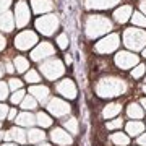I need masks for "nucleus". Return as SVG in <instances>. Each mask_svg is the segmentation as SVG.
Wrapping results in <instances>:
<instances>
[{
	"mask_svg": "<svg viewBox=\"0 0 146 146\" xmlns=\"http://www.w3.org/2000/svg\"><path fill=\"white\" fill-rule=\"evenodd\" d=\"M145 72H146V67H145V65H141V63H138V65L131 70V76L138 80V78H141V76L145 75Z\"/></svg>",
	"mask_w": 146,
	"mask_h": 146,
	"instance_id": "obj_34",
	"label": "nucleus"
},
{
	"mask_svg": "<svg viewBox=\"0 0 146 146\" xmlns=\"http://www.w3.org/2000/svg\"><path fill=\"white\" fill-rule=\"evenodd\" d=\"M8 112H10V107L7 104H3V102H0V122L8 117Z\"/></svg>",
	"mask_w": 146,
	"mask_h": 146,
	"instance_id": "obj_38",
	"label": "nucleus"
},
{
	"mask_svg": "<svg viewBox=\"0 0 146 146\" xmlns=\"http://www.w3.org/2000/svg\"><path fill=\"white\" fill-rule=\"evenodd\" d=\"M2 140H5V133H3V131H0V141Z\"/></svg>",
	"mask_w": 146,
	"mask_h": 146,
	"instance_id": "obj_49",
	"label": "nucleus"
},
{
	"mask_svg": "<svg viewBox=\"0 0 146 146\" xmlns=\"http://www.w3.org/2000/svg\"><path fill=\"white\" fill-rule=\"evenodd\" d=\"M5 46H7L5 37H3V36H0V50H3V49H5Z\"/></svg>",
	"mask_w": 146,
	"mask_h": 146,
	"instance_id": "obj_43",
	"label": "nucleus"
},
{
	"mask_svg": "<svg viewBox=\"0 0 146 146\" xmlns=\"http://www.w3.org/2000/svg\"><path fill=\"white\" fill-rule=\"evenodd\" d=\"M10 3H11V0H0V15L7 13V10H8Z\"/></svg>",
	"mask_w": 146,
	"mask_h": 146,
	"instance_id": "obj_39",
	"label": "nucleus"
},
{
	"mask_svg": "<svg viewBox=\"0 0 146 146\" xmlns=\"http://www.w3.org/2000/svg\"><path fill=\"white\" fill-rule=\"evenodd\" d=\"M140 8H141V11H143V15L146 16V0H143L140 3Z\"/></svg>",
	"mask_w": 146,
	"mask_h": 146,
	"instance_id": "obj_44",
	"label": "nucleus"
},
{
	"mask_svg": "<svg viewBox=\"0 0 146 146\" xmlns=\"http://www.w3.org/2000/svg\"><path fill=\"white\" fill-rule=\"evenodd\" d=\"M55 91L58 94H62L63 98H67V99H75L76 98V86L73 83V80H62V81H58L55 84Z\"/></svg>",
	"mask_w": 146,
	"mask_h": 146,
	"instance_id": "obj_13",
	"label": "nucleus"
},
{
	"mask_svg": "<svg viewBox=\"0 0 146 146\" xmlns=\"http://www.w3.org/2000/svg\"><path fill=\"white\" fill-rule=\"evenodd\" d=\"M29 94L37 102L46 104V102H49V98H50V89L46 84H33V86H29Z\"/></svg>",
	"mask_w": 146,
	"mask_h": 146,
	"instance_id": "obj_14",
	"label": "nucleus"
},
{
	"mask_svg": "<svg viewBox=\"0 0 146 146\" xmlns=\"http://www.w3.org/2000/svg\"><path fill=\"white\" fill-rule=\"evenodd\" d=\"M58 28V20L55 15H46L36 20V29L44 36H52Z\"/></svg>",
	"mask_w": 146,
	"mask_h": 146,
	"instance_id": "obj_5",
	"label": "nucleus"
},
{
	"mask_svg": "<svg viewBox=\"0 0 146 146\" xmlns=\"http://www.w3.org/2000/svg\"><path fill=\"white\" fill-rule=\"evenodd\" d=\"M5 72L7 73H13V72H15V65H11V63L7 62L5 63Z\"/></svg>",
	"mask_w": 146,
	"mask_h": 146,
	"instance_id": "obj_42",
	"label": "nucleus"
},
{
	"mask_svg": "<svg viewBox=\"0 0 146 146\" xmlns=\"http://www.w3.org/2000/svg\"><path fill=\"white\" fill-rule=\"evenodd\" d=\"M39 70L42 72V75L46 76L47 80H50V81H55L57 78H60L63 73H65V67H63V63L58 60V58H49L46 62L41 63V67Z\"/></svg>",
	"mask_w": 146,
	"mask_h": 146,
	"instance_id": "obj_4",
	"label": "nucleus"
},
{
	"mask_svg": "<svg viewBox=\"0 0 146 146\" xmlns=\"http://www.w3.org/2000/svg\"><path fill=\"white\" fill-rule=\"evenodd\" d=\"M131 21H133V25H136V26L146 28V16L143 15V13H140V11L133 13V16H131Z\"/></svg>",
	"mask_w": 146,
	"mask_h": 146,
	"instance_id": "obj_31",
	"label": "nucleus"
},
{
	"mask_svg": "<svg viewBox=\"0 0 146 146\" xmlns=\"http://www.w3.org/2000/svg\"><path fill=\"white\" fill-rule=\"evenodd\" d=\"M0 127H2V122H0Z\"/></svg>",
	"mask_w": 146,
	"mask_h": 146,
	"instance_id": "obj_53",
	"label": "nucleus"
},
{
	"mask_svg": "<svg viewBox=\"0 0 146 146\" xmlns=\"http://www.w3.org/2000/svg\"><path fill=\"white\" fill-rule=\"evenodd\" d=\"M143 57L146 58V47H145V49H143Z\"/></svg>",
	"mask_w": 146,
	"mask_h": 146,
	"instance_id": "obj_51",
	"label": "nucleus"
},
{
	"mask_svg": "<svg viewBox=\"0 0 146 146\" xmlns=\"http://www.w3.org/2000/svg\"><path fill=\"white\" fill-rule=\"evenodd\" d=\"M25 98H26L25 91H23V89H18V91H13L10 101H11V104L18 106V104H21V102H23V99H25Z\"/></svg>",
	"mask_w": 146,
	"mask_h": 146,
	"instance_id": "obj_32",
	"label": "nucleus"
},
{
	"mask_svg": "<svg viewBox=\"0 0 146 146\" xmlns=\"http://www.w3.org/2000/svg\"><path fill=\"white\" fill-rule=\"evenodd\" d=\"M130 16H131V7L130 5H123L114 11V18L117 23H127V21L130 20Z\"/></svg>",
	"mask_w": 146,
	"mask_h": 146,
	"instance_id": "obj_20",
	"label": "nucleus"
},
{
	"mask_svg": "<svg viewBox=\"0 0 146 146\" xmlns=\"http://www.w3.org/2000/svg\"><path fill=\"white\" fill-rule=\"evenodd\" d=\"M3 76V68H2V65H0V78Z\"/></svg>",
	"mask_w": 146,
	"mask_h": 146,
	"instance_id": "obj_50",
	"label": "nucleus"
},
{
	"mask_svg": "<svg viewBox=\"0 0 146 146\" xmlns=\"http://www.w3.org/2000/svg\"><path fill=\"white\" fill-rule=\"evenodd\" d=\"M138 62H140L138 55L131 52H119L115 55V65L122 70H128V68L135 67V65H138Z\"/></svg>",
	"mask_w": 146,
	"mask_h": 146,
	"instance_id": "obj_11",
	"label": "nucleus"
},
{
	"mask_svg": "<svg viewBox=\"0 0 146 146\" xmlns=\"http://www.w3.org/2000/svg\"><path fill=\"white\" fill-rule=\"evenodd\" d=\"M37 36L33 31H21L18 36L15 37V47L20 50H28L33 46H36Z\"/></svg>",
	"mask_w": 146,
	"mask_h": 146,
	"instance_id": "obj_8",
	"label": "nucleus"
},
{
	"mask_svg": "<svg viewBox=\"0 0 146 146\" xmlns=\"http://www.w3.org/2000/svg\"><path fill=\"white\" fill-rule=\"evenodd\" d=\"M29 18H31V13H29V7L25 0H20L15 7V23L18 28L26 26L29 23Z\"/></svg>",
	"mask_w": 146,
	"mask_h": 146,
	"instance_id": "obj_9",
	"label": "nucleus"
},
{
	"mask_svg": "<svg viewBox=\"0 0 146 146\" xmlns=\"http://www.w3.org/2000/svg\"><path fill=\"white\" fill-rule=\"evenodd\" d=\"M112 29V21L102 15H89L84 23V33L89 39L99 37Z\"/></svg>",
	"mask_w": 146,
	"mask_h": 146,
	"instance_id": "obj_2",
	"label": "nucleus"
},
{
	"mask_svg": "<svg viewBox=\"0 0 146 146\" xmlns=\"http://www.w3.org/2000/svg\"><path fill=\"white\" fill-rule=\"evenodd\" d=\"M65 62H67L68 65L72 63V57H70V54H67V55H65Z\"/></svg>",
	"mask_w": 146,
	"mask_h": 146,
	"instance_id": "obj_45",
	"label": "nucleus"
},
{
	"mask_svg": "<svg viewBox=\"0 0 146 146\" xmlns=\"http://www.w3.org/2000/svg\"><path fill=\"white\" fill-rule=\"evenodd\" d=\"M31 5L36 13H46L54 8V3L50 0H31Z\"/></svg>",
	"mask_w": 146,
	"mask_h": 146,
	"instance_id": "obj_21",
	"label": "nucleus"
},
{
	"mask_svg": "<svg viewBox=\"0 0 146 146\" xmlns=\"http://www.w3.org/2000/svg\"><path fill=\"white\" fill-rule=\"evenodd\" d=\"M54 54H55V47H54L50 42H41V44L31 52V58L34 62H42L44 58L52 57Z\"/></svg>",
	"mask_w": 146,
	"mask_h": 146,
	"instance_id": "obj_10",
	"label": "nucleus"
},
{
	"mask_svg": "<svg viewBox=\"0 0 146 146\" xmlns=\"http://www.w3.org/2000/svg\"><path fill=\"white\" fill-rule=\"evenodd\" d=\"M117 3H120V0H86V7L94 10H107L115 7Z\"/></svg>",
	"mask_w": 146,
	"mask_h": 146,
	"instance_id": "obj_16",
	"label": "nucleus"
},
{
	"mask_svg": "<svg viewBox=\"0 0 146 146\" xmlns=\"http://www.w3.org/2000/svg\"><path fill=\"white\" fill-rule=\"evenodd\" d=\"M2 146H16V143H13V141H7V143H3Z\"/></svg>",
	"mask_w": 146,
	"mask_h": 146,
	"instance_id": "obj_46",
	"label": "nucleus"
},
{
	"mask_svg": "<svg viewBox=\"0 0 146 146\" xmlns=\"http://www.w3.org/2000/svg\"><path fill=\"white\" fill-rule=\"evenodd\" d=\"M122 125H123V120L122 119H114L110 120V122H107V130H120L122 128Z\"/></svg>",
	"mask_w": 146,
	"mask_h": 146,
	"instance_id": "obj_33",
	"label": "nucleus"
},
{
	"mask_svg": "<svg viewBox=\"0 0 146 146\" xmlns=\"http://www.w3.org/2000/svg\"><path fill=\"white\" fill-rule=\"evenodd\" d=\"M15 122H16V125L18 127H28V128H33V125L36 123V115H33L31 112L25 110V112L18 114V117H16Z\"/></svg>",
	"mask_w": 146,
	"mask_h": 146,
	"instance_id": "obj_17",
	"label": "nucleus"
},
{
	"mask_svg": "<svg viewBox=\"0 0 146 146\" xmlns=\"http://www.w3.org/2000/svg\"><path fill=\"white\" fill-rule=\"evenodd\" d=\"M50 141L55 143L57 146H72V143H73L72 135L67 130L60 128V127L52 128V131H50Z\"/></svg>",
	"mask_w": 146,
	"mask_h": 146,
	"instance_id": "obj_12",
	"label": "nucleus"
},
{
	"mask_svg": "<svg viewBox=\"0 0 146 146\" xmlns=\"http://www.w3.org/2000/svg\"><path fill=\"white\" fill-rule=\"evenodd\" d=\"M63 127H65V130L68 133L78 135V120L75 119V117H67V119L63 120Z\"/></svg>",
	"mask_w": 146,
	"mask_h": 146,
	"instance_id": "obj_28",
	"label": "nucleus"
},
{
	"mask_svg": "<svg viewBox=\"0 0 146 146\" xmlns=\"http://www.w3.org/2000/svg\"><path fill=\"white\" fill-rule=\"evenodd\" d=\"M36 123L39 127H41L42 130L44 128H49V127H52V123H54V120H52V117L49 114H46V112H37L36 114Z\"/></svg>",
	"mask_w": 146,
	"mask_h": 146,
	"instance_id": "obj_25",
	"label": "nucleus"
},
{
	"mask_svg": "<svg viewBox=\"0 0 146 146\" xmlns=\"http://www.w3.org/2000/svg\"><path fill=\"white\" fill-rule=\"evenodd\" d=\"M8 91H10L8 83H5V81H0V101H5L7 98H8Z\"/></svg>",
	"mask_w": 146,
	"mask_h": 146,
	"instance_id": "obj_36",
	"label": "nucleus"
},
{
	"mask_svg": "<svg viewBox=\"0 0 146 146\" xmlns=\"http://www.w3.org/2000/svg\"><path fill=\"white\" fill-rule=\"evenodd\" d=\"M37 146H52L50 143H47V141H42V143H39Z\"/></svg>",
	"mask_w": 146,
	"mask_h": 146,
	"instance_id": "obj_48",
	"label": "nucleus"
},
{
	"mask_svg": "<svg viewBox=\"0 0 146 146\" xmlns=\"http://www.w3.org/2000/svg\"><path fill=\"white\" fill-rule=\"evenodd\" d=\"M94 89L99 98H115L120 94H125L128 89V84L125 80L117 78V76H106L96 83Z\"/></svg>",
	"mask_w": 146,
	"mask_h": 146,
	"instance_id": "obj_1",
	"label": "nucleus"
},
{
	"mask_svg": "<svg viewBox=\"0 0 146 146\" xmlns=\"http://www.w3.org/2000/svg\"><path fill=\"white\" fill-rule=\"evenodd\" d=\"M127 115L133 120H140V119H143V115H145V109L141 107V104L131 102V104H128V107H127Z\"/></svg>",
	"mask_w": 146,
	"mask_h": 146,
	"instance_id": "obj_23",
	"label": "nucleus"
},
{
	"mask_svg": "<svg viewBox=\"0 0 146 146\" xmlns=\"http://www.w3.org/2000/svg\"><path fill=\"white\" fill-rule=\"evenodd\" d=\"M119 46H120L119 34H109L107 37L101 39V41L96 44V52H99V54H110V52H114Z\"/></svg>",
	"mask_w": 146,
	"mask_h": 146,
	"instance_id": "obj_7",
	"label": "nucleus"
},
{
	"mask_svg": "<svg viewBox=\"0 0 146 146\" xmlns=\"http://www.w3.org/2000/svg\"><path fill=\"white\" fill-rule=\"evenodd\" d=\"M25 80H26L28 83H31V84H37L39 81H41V75H39L36 70H29V72L25 73Z\"/></svg>",
	"mask_w": 146,
	"mask_h": 146,
	"instance_id": "obj_30",
	"label": "nucleus"
},
{
	"mask_svg": "<svg viewBox=\"0 0 146 146\" xmlns=\"http://www.w3.org/2000/svg\"><path fill=\"white\" fill-rule=\"evenodd\" d=\"M143 93L146 94V84H145V86H143Z\"/></svg>",
	"mask_w": 146,
	"mask_h": 146,
	"instance_id": "obj_52",
	"label": "nucleus"
},
{
	"mask_svg": "<svg viewBox=\"0 0 146 146\" xmlns=\"http://www.w3.org/2000/svg\"><path fill=\"white\" fill-rule=\"evenodd\" d=\"M21 109H25V110H28V112H31V110H34L37 107V101L33 98L31 94H28L26 98L23 99V102H21Z\"/></svg>",
	"mask_w": 146,
	"mask_h": 146,
	"instance_id": "obj_29",
	"label": "nucleus"
},
{
	"mask_svg": "<svg viewBox=\"0 0 146 146\" xmlns=\"http://www.w3.org/2000/svg\"><path fill=\"white\" fill-rule=\"evenodd\" d=\"M145 131V123L140 120H131L127 123V135L130 136H138Z\"/></svg>",
	"mask_w": 146,
	"mask_h": 146,
	"instance_id": "obj_22",
	"label": "nucleus"
},
{
	"mask_svg": "<svg viewBox=\"0 0 146 146\" xmlns=\"http://www.w3.org/2000/svg\"><path fill=\"white\" fill-rule=\"evenodd\" d=\"M16 117H18V110H16V107H10V112H8V117H7V119L10 120V122H15Z\"/></svg>",
	"mask_w": 146,
	"mask_h": 146,
	"instance_id": "obj_40",
	"label": "nucleus"
},
{
	"mask_svg": "<svg viewBox=\"0 0 146 146\" xmlns=\"http://www.w3.org/2000/svg\"><path fill=\"white\" fill-rule=\"evenodd\" d=\"M5 140L23 145L28 141V131H25L21 127H11L8 131H5Z\"/></svg>",
	"mask_w": 146,
	"mask_h": 146,
	"instance_id": "obj_15",
	"label": "nucleus"
},
{
	"mask_svg": "<svg viewBox=\"0 0 146 146\" xmlns=\"http://www.w3.org/2000/svg\"><path fill=\"white\" fill-rule=\"evenodd\" d=\"M28 141L31 145H39L42 141H46V133L42 128H29L28 130Z\"/></svg>",
	"mask_w": 146,
	"mask_h": 146,
	"instance_id": "obj_19",
	"label": "nucleus"
},
{
	"mask_svg": "<svg viewBox=\"0 0 146 146\" xmlns=\"http://www.w3.org/2000/svg\"><path fill=\"white\" fill-rule=\"evenodd\" d=\"M13 28H15V18L11 13H3V15H0V31H5V33H10L13 31Z\"/></svg>",
	"mask_w": 146,
	"mask_h": 146,
	"instance_id": "obj_18",
	"label": "nucleus"
},
{
	"mask_svg": "<svg viewBox=\"0 0 146 146\" xmlns=\"http://www.w3.org/2000/svg\"><path fill=\"white\" fill-rule=\"evenodd\" d=\"M110 141H112L115 146H128V143H130V136L127 135V133L117 131V133H112V135H110Z\"/></svg>",
	"mask_w": 146,
	"mask_h": 146,
	"instance_id": "obj_26",
	"label": "nucleus"
},
{
	"mask_svg": "<svg viewBox=\"0 0 146 146\" xmlns=\"http://www.w3.org/2000/svg\"><path fill=\"white\" fill-rule=\"evenodd\" d=\"M120 110H122V106L119 102H110L102 109V117L104 119H114L120 114Z\"/></svg>",
	"mask_w": 146,
	"mask_h": 146,
	"instance_id": "obj_24",
	"label": "nucleus"
},
{
	"mask_svg": "<svg viewBox=\"0 0 146 146\" xmlns=\"http://www.w3.org/2000/svg\"><path fill=\"white\" fill-rule=\"evenodd\" d=\"M140 104H141V107H143V109L146 110V98H143V99H141V102H140Z\"/></svg>",
	"mask_w": 146,
	"mask_h": 146,
	"instance_id": "obj_47",
	"label": "nucleus"
},
{
	"mask_svg": "<svg viewBox=\"0 0 146 146\" xmlns=\"http://www.w3.org/2000/svg\"><path fill=\"white\" fill-rule=\"evenodd\" d=\"M13 65H15V70L18 73H26L28 68H29V62H28V58L23 57V55H16L15 60H13Z\"/></svg>",
	"mask_w": 146,
	"mask_h": 146,
	"instance_id": "obj_27",
	"label": "nucleus"
},
{
	"mask_svg": "<svg viewBox=\"0 0 146 146\" xmlns=\"http://www.w3.org/2000/svg\"><path fill=\"white\" fill-rule=\"evenodd\" d=\"M57 44H58L60 49H67V47H68V37H67V34H60V36L57 37Z\"/></svg>",
	"mask_w": 146,
	"mask_h": 146,
	"instance_id": "obj_37",
	"label": "nucleus"
},
{
	"mask_svg": "<svg viewBox=\"0 0 146 146\" xmlns=\"http://www.w3.org/2000/svg\"><path fill=\"white\" fill-rule=\"evenodd\" d=\"M138 145L146 146V133H141V135L138 136Z\"/></svg>",
	"mask_w": 146,
	"mask_h": 146,
	"instance_id": "obj_41",
	"label": "nucleus"
},
{
	"mask_svg": "<svg viewBox=\"0 0 146 146\" xmlns=\"http://www.w3.org/2000/svg\"><path fill=\"white\" fill-rule=\"evenodd\" d=\"M47 110L54 115V117H65L72 112V106L68 104L67 101L60 99V98H52V99H49L47 102Z\"/></svg>",
	"mask_w": 146,
	"mask_h": 146,
	"instance_id": "obj_6",
	"label": "nucleus"
},
{
	"mask_svg": "<svg viewBox=\"0 0 146 146\" xmlns=\"http://www.w3.org/2000/svg\"><path fill=\"white\" fill-rule=\"evenodd\" d=\"M8 88L11 91H18V89H23V81L18 78H10L8 80Z\"/></svg>",
	"mask_w": 146,
	"mask_h": 146,
	"instance_id": "obj_35",
	"label": "nucleus"
},
{
	"mask_svg": "<svg viewBox=\"0 0 146 146\" xmlns=\"http://www.w3.org/2000/svg\"><path fill=\"white\" fill-rule=\"evenodd\" d=\"M123 44L131 50H141L146 47V31L128 28L123 33Z\"/></svg>",
	"mask_w": 146,
	"mask_h": 146,
	"instance_id": "obj_3",
	"label": "nucleus"
}]
</instances>
